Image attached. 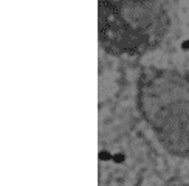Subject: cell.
<instances>
[{
	"label": "cell",
	"mask_w": 189,
	"mask_h": 186,
	"mask_svg": "<svg viewBox=\"0 0 189 186\" xmlns=\"http://www.w3.org/2000/svg\"><path fill=\"white\" fill-rule=\"evenodd\" d=\"M112 160L115 161V163H118V165H120V163H122L124 160H126V155H124V154H121V152H118V154H115V155H113V158H112Z\"/></svg>",
	"instance_id": "2"
},
{
	"label": "cell",
	"mask_w": 189,
	"mask_h": 186,
	"mask_svg": "<svg viewBox=\"0 0 189 186\" xmlns=\"http://www.w3.org/2000/svg\"><path fill=\"white\" fill-rule=\"evenodd\" d=\"M181 48L183 50H189V40H183L181 42Z\"/></svg>",
	"instance_id": "3"
},
{
	"label": "cell",
	"mask_w": 189,
	"mask_h": 186,
	"mask_svg": "<svg viewBox=\"0 0 189 186\" xmlns=\"http://www.w3.org/2000/svg\"><path fill=\"white\" fill-rule=\"evenodd\" d=\"M188 40H189V39H188Z\"/></svg>",
	"instance_id": "4"
},
{
	"label": "cell",
	"mask_w": 189,
	"mask_h": 186,
	"mask_svg": "<svg viewBox=\"0 0 189 186\" xmlns=\"http://www.w3.org/2000/svg\"><path fill=\"white\" fill-rule=\"evenodd\" d=\"M112 158H113V155L110 154L109 151H101V152H99V160L107 161V160H112Z\"/></svg>",
	"instance_id": "1"
}]
</instances>
